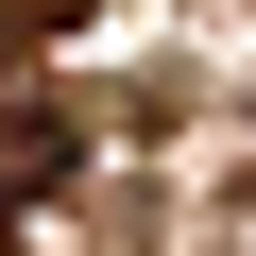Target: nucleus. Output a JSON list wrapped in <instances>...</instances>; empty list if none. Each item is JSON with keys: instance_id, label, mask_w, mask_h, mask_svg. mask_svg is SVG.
I'll return each mask as SVG.
<instances>
[{"instance_id": "1", "label": "nucleus", "mask_w": 256, "mask_h": 256, "mask_svg": "<svg viewBox=\"0 0 256 256\" xmlns=\"http://www.w3.org/2000/svg\"><path fill=\"white\" fill-rule=\"evenodd\" d=\"M68 154H86V137H68V102H0V205H52Z\"/></svg>"}, {"instance_id": "2", "label": "nucleus", "mask_w": 256, "mask_h": 256, "mask_svg": "<svg viewBox=\"0 0 256 256\" xmlns=\"http://www.w3.org/2000/svg\"><path fill=\"white\" fill-rule=\"evenodd\" d=\"M0 256H18V222H0Z\"/></svg>"}]
</instances>
